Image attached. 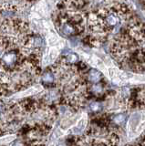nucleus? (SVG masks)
Masks as SVG:
<instances>
[{"instance_id":"7ed1b4c3","label":"nucleus","mask_w":145,"mask_h":146,"mask_svg":"<svg viewBox=\"0 0 145 146\" xmlns=\"http://www.w3.org/2000/svg\"><path fill=\"white\" fill-rule=\"evenodd\" d=\"M42 90H43V87L41 85H36L34 87H31V88L26 90L25 91H22V92L16 94L14 96V98H22V97H26V96H32L34 94L39 93Z\"/></svg>"},{"instance_id":"1a4fd4ad","label":"nucleus","mask_w":145,"mask_h":146,"mask_svg":"<svg viewBox=\"0 0 145 146\" xmlns=\"http://www.w3.org/2000/svg\"><path fill=\"white\" fill-rule=\"evenodd\" d=\"M68 59H69V60L71 61V62H76L77 59H78V58H77V56L75 54H70V55L68 56Z\"/></svg>"},{"instance_id":"f03ea898","label":"nucleus","mask_w":145,"mask_h":146,"mask_svg":"<svg viewBox=\"0 0 145 146\" xmlns=\"http://www.w3.org/2000/svg\"><path fill=\"white\" fill-rule=\"evenodd\" d=\"M60 48L58 47H49L48 50L45 54V57L43 58V65L48 66L55 61L58 56V54H60Z\"/></svg>"},{"instance_id":"9d476101","label":"nucleus","mask_w":145,"mask_h":146,"mask_svg":"<svg viewBox=\"0 0 145 146\" xmlns=\"http://www.w3.org/2000/svg\"><path fill=\"white\" fill-rule=\"evenodd\" d=\"M93 90L95 93H99L102 91V88H101V86H99V85H95L93 87Z\"/></svg>"},{"instance_id":"f8f14e48","label":"nucleus","mask_w":145,"mask_h":146,"mask_svg":"<svg viewBox=\"0 0 145 146\" xmlns=\"http://www.w3.org/2000/svg\"><path fill=\"white\" fill-rule=\"evenodd\" d=\"M4 108H5V106H4V104L2 102H0V112L4 111Z\"/></svg>"},{"instance_id":"20e7f679","label":"nucleus","mask_w":145,"mask_h":146,"mask_svg":"<svg viewBox=\"0 0 145 146\" xmlns=\"http://www.w3.org/2000/svg\"><path fill=\"white\" fill-rule=\"evenodd\" d=\"M87 123H88V116L86 113H83L82 116L78 121V122L76 123V125L72 128V132L73 133H79V132L83 131L86 126H87Z\"/></svg>"},{"instance_id":"423d86ee","label":"nucleus","mask_w":145,"mask_h":146,"mask_svg":"<svg viewBox=\"0 0 145 146\" xmlns=\"http://www.w3.org/2000/svg\"><path fill=\"white\" fill-rule=\"evenodd\" d=\"M101 73L96 71V70H91L89 73V80H91L92 82H95V83H97V82L101 80Z\"/></svg>"},{"instance_id":"6e6552de","label":"nucleus","mask_w":145,"mask_h":146,"mask_svg":"<svg viewBox=\"0 0 145 146\" xmlns=\"http://www.w3.org/2000/svg\"><path fill=\"white\" fill-rule=\"evenodd\" d=\"M124 120H125L124 115H121V114H120V115L116 116V117H115V119H114L115 122H116V123H118V124H121V123H122V122L124 121Z\"/></svg>"},{"instance_id":"f257e3e1","label":"nucleus","mask_w":145,"mask_h":146,"mask_svg":"<svg viewBox=\"0 0 145 146\" xmlns=\"http://www.w3.org/2000/svg\"><path fill=\"white\" fill-rule=\"evenodd\" d=\"M143 131H145V111H137L131 114L127 123L128 139L136 138Z\"/></svg>"},{"instance_id":"39448f33","label":"nucleus","mask_w":145,"mask_h":146,"mask_svg":"<svg viewBox=\"0 0 145 146\" xmlns=\"http://www.w3.org/2000/svg\"><path fill=\"white\" fill-rule=\"evenodd\" d=\"M17 59V57L14 53H8V54H6L5 56L3 57V60L6 64L7 65H12L13 63L16 61Z\"/></svg>"},{"instance_id":"0eeeda50","label":"nucleus","mask_w":145,"mask_h":146,"mask_svg":"<svg viewBox=\"0 0 145 146\" xmlns=\"http://www.w3.org/2000/svg\"><path fill=\"white\" fill-rule=\"evenodd\" d=\"M42 80L45 81V82H52L53 80H54V77L51 73H46L43 77H42Z\"/></svg>"},{"instance_id":"9b49d317","label":"nucleus","mask_w":145,"mask_h":146,"mask_svg":"<svg viewBox=\"0 0 145 146\" xmlns=\"http://www.w3.org/2000/svg\"><path fill=\"white\" fill-rule=\"evenodd\" d=\"M90 108H91L92 111H98V110L99 109V103H96V102H94L92 103L91 105H90Z\"/></svg>"},{"instance_id":"ddd939ff","label":"nucleus","mask_w":145,"mask_h":146,"mask_svg":"<svg viewBox=\"0 0 145 146\" xmlns=\"http://www.w3.org/2000/svg\"><path fill=\"white\" fill-rule=\"evenodd\" d=\"M142 14H143V16L145 17V11H143V12H142Z\"/></svg>"}]
</instances>
